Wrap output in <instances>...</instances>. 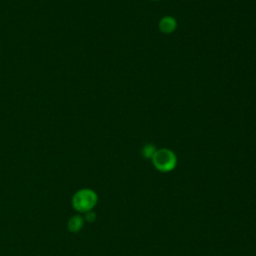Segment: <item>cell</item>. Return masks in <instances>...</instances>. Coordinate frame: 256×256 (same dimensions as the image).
I'll use <instances>...</instances> for the list:
<instances>
[{
	"label": "cell",
	"mask_w": 256,
	"mask_h": 256,
	"mask_svg": "<svg viewBox=\"0 0 256 256\" xmlns=\"http://www.w3.org/2000/svg\"><path fill=\"white\" fill-rule=\"evenodd\" d=\"M98 196L96 192L89 188H83L75 192L72 197V206L73 208L82 213L91 211L94 206L97 204Z\"/></svg>",
	"instance_id": "1"
},
{
	"label": "cell",
	"mask_w": 256,
	"mask_h": 256,
	"mask_svg": "<svg viewBox=\"0 0 256 256\" xmlns=\"http://www.w3.org/2000/svg\"><path fill=\"white\" fill-rule=\"evenodd\" d=\"M151 160L154 167L160 172H170L176 167L177 164L175 153L166 148L156 150Z\"/></svg>",
	"instance_id": "2"
},
{
	"label": "cell",
	"mask_w": 256,
	"mask_h": 256,
	"mask_svg": "<svg viewBox=\"0 0 256 256\" xmlns=\"http://www.w3.org/2000/svg\"><path fill=\"white\" fill-rule=\"evenodd\" d=\"M177 26L176 20L173 17L170 16H165L163 17L160 22H159V29L163 32V33H171L175 30Z\"/></svg>",
	"instance_id": "3"
},
{
	"label": "cell",
	"mask_w": 256,
	"mask_h": 256,
	"mask_svg": "<svg viewBox=\"0 0 256 256\" xmlns=\"http://www.w3.org/2000/svg\"><path fill=\"white\" fill-rule=\"evenodd\" d=\"M83 225H84V218L81 217L80 215H74L69 218L67 223V228L70 232L77 233L83 228Z\"/></svg>",
	"instance_id": "4"
},
{
	"label": "cell",
	"mask_w": 256,
	"mask_h": 256,
	"mask_svg": "<svg viewBox=\"0 0 256 256\" xmlns=\"http://www.w3.org/2000/svg\"><path fill=\"white\" fill-rule=\"evenodd\" d=\"M156 150H157V149L155 148V146H154L153 144H146V145H144L143 148H142V155H143L145 158H150V159H152V157H153V155L155 154Z\"/></svg>",
	"instance_id": "5"
},
{
	"label": "cell",
	"mask_w": 256,
	"mask_h": 256,
	"mask_svg": "<svg viewBox=\"0 0 256 256\" xmlns=\"http://www.w3.org/2000/svg\"><path fill=\"white\" fill-rule=\"evenodd\" d=\"M87 222H90V223H92V222H94L95 221V219H96V214L91 210V211H88V212H86L85 213V218H84Z\"/></svg>",
	"instance_id": "6"
}]
</instances>
